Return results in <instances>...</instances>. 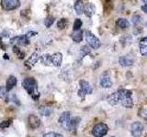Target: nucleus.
Returning a JSON list of instances; mask_svg holds the SVG:
<instances>
[{"label":"nucleus","instance_id":"obj_1","mask_svg":"<svg viewBox=\"0 0 147 137\" xmlns=\"http://www.w3.org/2000/svg\"><path fill=\"white\" fill-rule=\"evenodd\" d=\"M22 87L26 90L31 98L34 100H38L40 98V92L38 90V86H37V81L34 78H26L22 80Z\"/></svg>","mask_w":147,"mask_h":137},{"label":"nucleus","instance_id":"obj_2","mask_svg":"<svg viewBox=\"0 0 147 137\" xmlns=\"http://www.w3.org/2000/svg\"><path fill=\"white\" fill-rule=\"evenodd\" d=\"M119 100L125 108H132L133 102L131 98V91L126 89H119L118 90Z\"/></svg>","mask_w":147,"mask_h":137},{"label":"nucleus","instance_id":"obj_3","mask_svg":"<svg viewBox=\"0 0 147 137\" xmlns=\"http://www.w3.org/2000/svg\"><path fill=\"white\" fill-rule=\"evenodd\" d=\"M108 131H109L108 125L106 123L100 122L94 126L93 130H92V134L94 135V137H104L108 134Z\"/></svg>","mask_w":147,"mask_h":137},{"label":"nucleus","instance_id":"obj_4","mask_svg":"<svg viewBox=\"0 0 147 137\" xmlns=\"http://www.w3.org/2000/svg\"><path fill=\"white\" fill-rule=\"evenodd\" d=\"M71 114L69 112H64L61 114V116L59 118V123L64 130L70 131L71 128Z\"/></svg>","mask_w":147,"mask_h":137},{"label":"nucleus","instance_id":"obj_5","mask_svg":"<svg viewBox=\"0 0 147 137\" xmlns=\"http://www.w3.org/2000/svg\"><path fill=\"white\" fill-rule=\"evenodd\" d=\"M79 84H80V89H79V90L77 91V94H78L79 97L84 98L86 94H91L92 93L93 89H92L91 85L86 80H81L79 81Z\"/></svg>","mask_w":147,"mask_h":137},{"label":"nucleus","instance_id":"obj_6","mask_svg":"<svg viewBox=\"0 0 147 137\" xmlns=\"http://www.w3.org/2000/svg\"><path fill=\"white\" fill-rule=\"evenodd\" d=\"M86 40L88 45L93 49H98L100 48V41L90 31L86 32Z\"/></svg>","mask_w":147,"mask_h":137},{"label":"nucleus","instance_id":"obj_7","mask_svg":"<svg viewBox=\"0 0 147 137\" xmlns=\"http://www.w3.org/2000/svg\"><path fill=\"white\" fill-rule=\"evenodd\" d=\"M1 6L5 10L10 11L20 6V0H1Z\"/></svg>","mask_w":147,"mask_h":137},{"label":"nucleus","instance_id":"obj_8","mask_svg":"<svg viewBox=\"0 0 147 137\" xmlns=\"http://www.w3.org/2000/svg\"><path fill=\"white\" fill-rule=\"evenodd\" d=\"M142 131H144V125H142V123L139 122H134L131 124V132L133 137H140L142 134Z\"/></svg>","mask_w":147,"mask_h":137},{"label":"nucleus","instance_id":"obj_9","mask_svg":"<svg viewBox=\"0 0 147 137\" xmlns=\"http://www.w3.org/2000/svg\"><path fill=\"white\" fill-rule=\"evenodd\" d=\"M10 43L16 44L17 46H27V45H29L30 40L27 35H23V36H18L11 39Z\"/></svg>","mask_w":147,"mask_h":137},{"label":"nucleus","instance_id":"obj_10","mask_svg":"<svg viewBox=\"0 0 147 137\" xmlns=\"http://www.w3.org/2000/svg\"><path fill=\"white\" fill-rule=\"evenodd\" d=\"M99 83H100V86L105 89L109 88V87L112 86V81L110 80V77L107 72H105L102 74V76L100 78Z\"/></svg>","mask_w":147,"mask_h":137},{"label":"nucleus","instance_id":"obj_11","mask_svg":"<svg viewBox=\"0 0 147 137\" xmlns=\"http://www.w3.org/2000/svg\"><path fill=\"white\" fill-rule=\"evenodd\" d=\"M39 59H40V55L39 53H37V52H34V53H32L30 55V57L25 62V65L27 68H31L32 67H33L36 62L39 61Z\"/></svg>","mask_w":147,"mask_h":137},{"label":"nucleus","instance_id":"obj_12","mask_svg":"<svg viewBox=\"0 0 147 137\" xmlns=\"http://www.w3.org/2000/svg\"><path fill=\"white\" fill-rule=\"evenodd\" d=\"M28 120H29V124L31 129H37V128L40 127V120L39 119L38 116L34 115V114H30L29 118H28Z\"/></svg>","mask_w":147,"mask_h":137},{"label":"nucleus","instance_id":"obj_13","mask_svg":"<svg viewBox=\"0 0 147 137\" xmlns=\"http://www.w3.org/2000/svg\"><path fill=\"white\" fill-rule=\"evenodd\" d=\"M51 59H52V65L55 67L61 66L62 61H63V55L60 52H56L53 55H51Z\"/></svg>","mask_w":147,"mask_h":137},{"label":"nucleus","instance_id":"obj_14","mask_svg":"<svg viewBox=\"0 0 147 137\" xmlns=\"http://www.w3.org/2000/svg\"><path fill=\"white\" fill-rule=\"evenodd\" d=\"M119 63L122 67H130L133 64V59L131 56H122L119 59Z\"/></svg>","mask_w":147,"mask_h":137},{"label":"nucleus","instance_id":"obj_15","mask_svg":"<svg viewBox=\"0 0 147 137\" xmlns=\"http://www.w3.org/2000/svg\"><path fill=\"white\" fill-rule=\"evenodd\" d=\"M95 12H96V7L94 4L88 3L85 6L84 13L87 17H91L95 14Z\"/></svg>","mask_w":147,"mask_h":137},{"label":"nucleus","instance_id":"obj_16","mask_svg":"<svg viewBox=\"0 0 147 137\" xmlns=\"http://www.w3.org/2000/svg\"><path fill=\"white\" fill-rule=\"evenodd\" d=\"M140 52L142 56H147V37L140 40Z\"/></svg>","mask_w":147,"mask_h":137},{"label":"nucleus","instance_id":"obj_17","mask_svg":"<svg viewBox=\"0 0 147 137\" xmlns=\"http://www.w3.org/2000/svg\"><path fill=\"white\" fill-rule=\"evenodd\" d=\"M107 100H108V102L110 105H112V106H114V105H117L118 102H119L118 92H113L110 95H109L108 97H107Z\"/></svg>","mask_w":147,"mask_h":137},{"label":"nucleus","instance_id":"obj_18","mask_svg":"<svg viewBox=\"0 0 147 137\" xmlns=\"http://www.w3.org/2000/svg\"><path fill=\"white\" fill-rule=\"evenodd\" d=\"M17 82H18V80H17V79H16L15 77H14V76H9L7 80V83H6V88H7V91L11 90L14 88V87L17 85Z\"/></svg>","mask_w":147,"mask_h":137},{"label":"nucleus","instance_id":"obj_19","mask_svg":"<svg viewBox=\"0 0 147 137\" xmlns=\"http://www.w3.org/2000/svg\"><path fill=\"white\" fill-rule=\"evenodd\" d=\"M74 7H75V10L77 15H81V14H83V12H84L85 6H84V3H83L82 0H77V1H76V3H75Z\"/></svg>","mask_w":147,"mask_h":137},{"label":"nucleus","instance_id":"obj_20","mask_svg":"<svg viewBox=\"0 0 147 137\" xmlns=\"http://www.w3.org/2000/svg\"><path fill=\"white\" fill-rule=\"evenodd\" d=\"M116 25L119 27H121V29H128L129 27H130V22H129L126 18H119V19L117 20L116 22Z\"/></svg>","mask_w":147,"mask_h":137},{"label":"nucleus","instance_id":"obj_21","mask_svg":"<svg viewBox=\"0 0 147 137\" xmlns=\"http://www.w3.org/2000/svg\"><path fill=\"white\" fill-rule=\"evenodd\" d=\"M71 37H72V39L75 41V42L79 43L83 39V32L81 30L74 31L72 33V35H71Z\"/></svg>","mask_w":147,"mask_h":137},{"label":"nucleus","instance_id":"obj_22","mask_svg":"<svg viewBox=\"0 0 147 137\" xmlns=\"http://www.w3.org/2000/svg\"><path fill=\"white\" fill-rule=\"evenodd\" d=\"M39 112L40 115H43V116H50L51 114L53 112V110L49 108V107H46V106H40L39 107Z\"/></svg>","mask_w":147,"mask_h":137},{"label":"nucleus","instance_id":"obj_23","mask_svg":"<svg viewBox=\"0 0 147 137\" xmlns=\"http://www.w3.org/2000/svg\"><path fill=\"white\" fill-rule=\"evenodd\" d=\"M41 63L45 66H51L52 65V59H51V55L49 54H44L40 58Z\"/></svg>","mask_w":147,"mask_h":137},{"label":"nucleus","instance_id":"obj_24","mask_svg":"<svg viewBox=\"0 0 147 137\" xmlns=\"http://www.w3.org/2000/svg\"><path fill=\"white\" fill-rule=\"evenodd\" d=\"M68 20L66 18H61L58 22H57V27L59 29H66L67 26H68Z\"/></svg>","mask_w":147,"mask_h":137},{"label":"nucleus","instance_id":"obj_25","mask_svg":"<svg viewBox=\"0 0 147 137\" xmlns=\"http://www.w3.org/2000/svg\"><path fill=\"white\" fill-rule=\"evenodd\" d=\"M13 52L15 53V54H17L18 57L20 58V59H24V57H25V53L23 52V51H21L20 49L18 48V46H14V47H13Z\"/></svg>","mask_w":147,"mask_h":137},{"label":"nucleus","instance_id":"obj_26","mask_svg":"<svg viewBox=\"0 0 147 137\" xmlns=\"http://www.w3.org/2000/svg\"><path fill=\"white\" fill-rule=\"evenodd\" d=\"M83 25V22L80 18H76L74 22V26H73V29H74V31H77V30H80L81 27Z\"/></svg>","mask_w":147,"mask_h":137},{"label":"nucleus","instance_id":"obj_27","mask_svg":"<svg viewBox=\"0 0 147 137\" xmlns=\"http://www.w3.org/2000/svg\"><path fill=\"white\" fill-rule=\"evenodd\" d=\"M54 20H55V18L52 16H49L45 18V20H44V25L46 26V27H52V25L54 23Z\"/></svg>","mask_w":147,"mask_h":137},{"label":"nucleus","instance_id":"obj_28","mask_svg":"<svg viewBox=\"0 0 147 137\" xmlns=\"http://www.w3.org/2000/svg\"><path fill=\"white\" fill-rule=\"evenodd\" d=\"M131 37L129 36V35H125V36H122V38H121V43L123 45H126V44H131Z\"/></svg>","mask_w":147,"mask_h":137},{"label":"nucleus","instance_id":"obj_29","mask_svg":"<svg viewBox=\"0 0 147 137\" xmlns=\"http://www.w3.org/2000/svg\"><path fill=\"white\" fill-rule=\"evenodd\" d=\"M112 8V0H105L104 1V9L105 12H109Z\"/></svg>","mask_w":147,"mask_h":137},{"label":"nucleus","instance_id":"obj_30","mask_svg":"<svg viewBox=\"0 0 147 137\" xmlns=\"http://www.w3.org/2000/svg\"><path fill=\"white\" fill-rule=\"evenodd\" d=\"M0 99H7V90L6 87H0Z\"/></svg>","mask_w":147,"mask_h":137},{"label":"nucleus","instance_id":"obj_31","mask_svg":"<svg viewBox=\"0 0 147 137\" xmlns=\"http://www.w3.org/2000/svg\"><path fill=\"white\" fill-rule=\"evenodd\" d=\"M80 53H81V56L84 57L86 56V55L89 54L90 53V48L88 47V46H83V47L81 48V50H80Z\"/></svg>","mask_w":147,"mask_h":137},{"label":"nucleus","instance_id":"obj_32","mask_svg":"<svg viewBox=\"0 0 147 137\" xmlns=\"http://www.w3.org/2000/svg\"><path fill=\"white\" fill-rule=\"evenodd\" d=\"M141 20H142V17L140 15H138V14H135V15H133L131 17V22L134 25H138L139 23H141Z\"/></svg>","mask_w":147,"mask_h":137},{"label":"nucleus","instance_id":"obj_33","mask_svg":"<svg viewBox=\"0 0 147 137\" xmlns=\"http://www.w3.org/2000/svg\"><path fill=\"white\" fill-rule=\"evenodd\" d=\"M43 137H63L62 134H57V132H47L43 135Z\"/></svg>","mask_w":147,"mask_h":137},{"label":"nucleus","instance_id":"obj_34","mask_svg":"<svg viewBox=\"0 0 147 137\" xmlns=\"http://www.w3.org/2000/svg\"><path fill=\"white\" fill-rule=\"evenodd\" d=\"M10 124H11V121H9V120L4 121L2 122H0V128H1V129H6V128L10 126Z\"/></svg>","mask_w":147,"mask_h":137},{"label":"nucleus","instance_id":"obj_35","mask_svg":"<svg viewBox=\"0 0 147 137\" xmlns=\"http://www.w3.org/2000/svg\"><path fill=\"white\" fill-rule=\"evenodd\" d=\"M142 31V27H134V29H133V34H139V33H141V32Z\"/></svg>","mask_w":147,"mask_h":137},{"label":"nucleus","instance_id":"obj_36","mask_svg":"<svg viewBox=\"0 0 147 137\" xmlns=\"http://www.w3.org/2000/svg\"><path fill=\"white\" fill-rule=\"evenodd\" d=\"M141 9L142 11H144V13H146L147 14V4L146 5H144V6H142V7H141Z\"/></svg>","mask_w":147,"mask_h":137},{"label":"nucleus","instance_id":"obj_37","mask_svg":"<svg viewBox=\"0 0 147 137\" xmlns=\"http://www.w3.org/2000/svg\"><path fill=\"white\" fill-rule=\"evenodd\" d=\"M142 2L145 3V4H147V0H142Z\"/></svg>","mask_w":147,"mask_h":137},{"label":"nucleus","instance_id":"obj_38","mask_svg":"<svg viewBox=\"0 0 147 137\" xmlns=\"http://www.w3.org/2000/svg\"><path fill=\"white\" fill-rule=\"evenodd\" d=\"M111 137H114V136H111Z\"/></svg>","mask_w":147,"mask_h":137}]
</instances>
